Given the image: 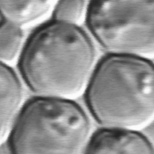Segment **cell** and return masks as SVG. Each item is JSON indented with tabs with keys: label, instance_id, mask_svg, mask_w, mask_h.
<instances>
[{
	"label": "cell",
	"instance_id": "cell-4",
	"mask_svg": "<svg viewBox=\"0 0 154 154\" xmlns=\"http://www.w3.org/2000/svg\"><path fill=\"white\" fill-rule=\"evenodd\" d=\"M86 21L112 54L154 59V0H91Z\"/></svg>",
	"mask_w": 154,
	"mask_h": 154
},
{
	"label": "cell",
	"instance_id": "cell-9",
	"mask_svg": "<svg viewBox=\"0 0 154 154\" xmlns=\"http://www.w3.org/2000/svg\"><path fill=\"white\" fill-rule=\"evenodd\" d=\"M85 13V0H58L54 10V18L57 22L78 26Z\"/></svg>",
	"mask_w": 154,
	"mask_h": 154
},
{
	"label": "cell",
	"instance_id": "cell-8",
	"mask_svg": "<svg viewBox=\"0 0 154 154\" xmlns=\"http://www.w3.org/2000/svg\"><path fill=\"white\" fill-rule=\"evenodd\" d=\"M24 37L21 26L7 20L0 22V62L8 64L18 58Z\"/></svg>",
	"mask_w": 154,
	"mask_h": 154
},
{
	"label": "cell",
	"instance_id": "cell-7",
	"mask_svg": "<svg viewBox=\"0 0 154 154\" xmlns=\"http://www.w3.org/2000/svg\"><path fill=\"white\" fill-rule=\"evenodd\" d=\"M58 0H0V16L18 26L32 24L46 16Z\"/></svg>",
	"mask_w": 154,
	"mask_h": 154
},
{
	"label": "cell",
	"instance_id": "cell-3",
	"mask_svg": "<svg viewBox=\"0 0 154 154\" xmlns=\"http://www.w3.org/2000/svg\"><path fill=\"white\" fill-rule=\"evenodd\" d=\"M92 124L72 101L39 97L24 106L10 137L13 154H85Z\"/></svg>",
	"mask_w": 154,
	"mask_h": 154
},
{
	"label": "cell",
	"instance_id": "cell-2",
	"mask_svg": "<svg viewBox=\"0 0 154 154\" xmlns=\"http://www.w3.org/2000/svg\"><path fill=\"white\" fill-rule=\"evenodd\" d=\"M94 119L106 129L140 131L154 122V63L111 54L96 66L86 90Z\"/></svg>",
	"mask_w": 154,
	"mask_h": 154
},
{
	"label": "cell",
	"instance_id": "cell-1",
	"mask_svg": "<svg viewBox=\"0 0 154 154\" xmlns=\"http://www.w3.org/2000/svg\"><path fill=\"white\" fill-rule=\"evenodd\" d=\"M19 65L26 84L39 97L74 102L86 93L96 51L81 27L53 21L31 35Z\"/></svg>",
	"mask_w": 154,
	"mask_h": 154
},
{
	"label": "cell",
	"instance_id": "cell-6",
	"mask_svg": "<svg viewBox=\"0 0 154 154\" xmlns=\"http://www.w3.org/2000/svg\"><path fill=\"white\" fill-rule=\"evenodd\" d=\"M85 154H154V146L138 131L105 129L91 139Z\"/></svg>",
	"mask_w": 154,
	"mask_h": 154
},
{
	"label": "cell",
	"instance_id": "cell-5",
	"mask_svg": "<svg viewBox=\"0 0 154 154\" xmlns=\"http://www.w3.org/2000/svg\"><path fill=\"white\" fill-rule=\"evenodd\" d=\"M24 88L17 72L0 62V148L10 139L24 108Z\"/></svg>",
	"mask_w": 154,
	"mask_h": 154
}]
</instances>
